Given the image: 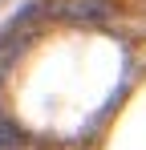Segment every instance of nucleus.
<instances>
[{
  "label": "nucleus",
  "instance_id": "1",
  "mask_svg": "<svg viewBox=\"0 0 146 150\" xmlns=\"http://www.w3.org/2000/svg\"><path fill=\"white\" fill-rule=\"evenodd\" d=\"M53 12L61 21H73V25H106L110 21V4L106 0H61Z\"/></svg>",
  "mask_w": 146,
  "mask_h": 150
},
{
  "label": "nucleus",
  "instance_id": "2",
  "mask_svg": "<svg viewBox=\"0 0 146 150\" xmlns=\"http://www.w3.org/2000/svg\"><path fill=\"white\" fill-rule=\"evenodd\" d=\"M24 146V130H16L12 122L0 118V150H21Z\"/></svg>",
  "mask_w": 146,
  "mask_h": 150
}]
</instances>
